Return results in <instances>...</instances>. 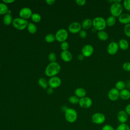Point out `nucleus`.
<instances>
[{
    "mask_svg": "<svg viewBox=\"0 0 130 130\" xmlns=\"http://www.w3.org/2000/svg\"><path fill=\"white\" fill-rule=\"evenodd\" d=\"M61 67L58 62H50L46 67L45 74L49 77L56 76V75L59 73Z\"/></svg>",
    "mask_w": 130,
    "mask_h": 130,
    "instance_id": "nucleus-1",
    "label": "nucleus"
},
{
    "mask_svg": "<svg viewBox=\"0 0 130 130\" xmlns=\"http://www.w3.org/2000/svg\"><path fill=\"white\" fill-rule=\"evenodd\" d=\"M92 26L96 30H103L107 26L106 20L100 16L96 17L92 20Z\"/></svg>",
    "mask_w": 130,
    "mask_h": 130,
    "instance_id": "nucleus-2",
    "label": "nucleus"
},
{
    "mask_svg": "<svg viewBox=\"0 0 130 130\" xmlns=\"http://www.w3.org/2000/svg\"><path fill=\"white\" fill-rule=\"evenodd\" d=\"M64 117L68 122L74 123L78 118V114L74 109L68 108L64 111Z\"/></svg>",
    "mask_w": 130,
    "mask_h": 130,
    "instance_id": "nucleus-3",
    "label": "nucleus"
},
{
    "mask_svg": "<svg viewBox=\"0 0 130 130\" xmlns=\"http://www.w3.org/2000/svg\"><path fill=\"white\" fill-rule=\"evenodd\" d=\"M28 22L27 20L22 19L20 17L15 18L13 19L12 25L15 28L19 30H22L27 28Z\"/></svg>",
    "mask_w": 130,
    "mask_h": 130,
    "instance_id": "nucleus-4",
    "label": "nucleus"
},
{
    "mask_svg": "<svg viewBox=\"0 0 130 130\" xmlns=\"http://www.w3.org/2000/svg\"><path fill=\"white\" fill-rule=\"evenodd\" d=\"M123 7L120 3H113L110 8V12L112 16L118 17L122 14Z\"/></svg>",
    "mask_w": 130,
    "mask_h": 130,
    "instance_id": "nucleus-5",
    "label": "nucleus"
},
{
    "mask_svg": "<svg viewBox=\"0 0 130 130\" xmlns=\"http://www.w3.org/2000/svg\"><path fill=\"white\" fill-rule=\"evenodd\" d=\"M68 32L67 30L64 28H60L58 29L55 35L56 40L60 43L66 41L68 38Z\"/></svg>",
    "mask_w": 130,
    "mask_h": 130,
    "instance_id": "nucleus-6",
    "label": "nucleus"
},
{
    "mask_svg": "<svg viewBox=\"0 0 130 130\" xmlns=\"http://www.w3.org/2000/svg\"><path fill=\"white\" fill-rule=\"evenodd\" d=\"M106 120L105 115L101 112H96L92 114L91 116V121L95 124H101L105 122Z\"/></svg>",
    "mask_w": 130,
    "mask_h": 130,
    "instance_id": "nucleus-7",
    "label": "nucleus"
},
{
    "mask_svg": "<svg viewBox=\"0 0 130 130\" xmlns=\"http://www.w3.org/2000/svg\"><path fill=\"white\" fill-rule=\"evenodd\" d=\"M32 14V11L28 7L22 8L20 10L19 12V17L25 20H27L31 18Z\"/></svg>",
    "mask_w": 130,
    "mask_h": 130,
    "instance_id": "nucleus-8",
    "label": "nucleus"
},
{
    "mask_svg": "<svg viewBox=\"0 0 130 130\" xmlns=\"http://www.w3.org/2000/svg\"><path fill=\"white\" fill-rule=\"evenodd\" d=\"M81 24L76 21L71 23L68 26V30L72 34L79 33L81 30Z\"/></svg>",
    "mask_w": 130,
    "mask_h": 130,
    "instance_id": "nucleus-9",
    "label": "nucleus"
},
{
    "mask_svg": "<svg viewBox=\"0 0 130 130\" xmlns=\"http://www.w3.org/2000/svg\"><path fill=\"white\" fill-rule=\"evenodd\" d=\"M79 105L82 108L87 109L92 106V101L90 98L85 96L80 99Z\"/></svg>",
    "mask_w": 130,
    "mask_h": 130,
    "instance_id": "nucleus-10",
    "label": "nucleus"
},
{
    "mask_svg": "<svg viewBox=\"0 0 130 130\" xmlns=\"http://www.w3.org/2000/svg\"><path fill=\"white\" fill-rule=\"evenodd\" d=\"M48 81V85L49 87L52 88H56L60 86L61 83V79L57 76H54L50 77Z\"/></svg>",
    "mask_w": 130,
    "mask_h": 130,
    "instance_id": "nucleus-11",
    "label": "nucleus"
},
{
    "mask_svg": "<svg viewBox=\"0 0 130 130\" xmlns=\"http://www.w3.org/2000/svg\"><path fill=\"white\" fill-rule=\"evenodd\" d=\"M119 48L118 43L116 42L113 41L108 44L107 51L108 54L110 55H114L118 52Z\"/></svg>",
    "mask_w": 130,
    "mask_h": 130,
    "instance_id": "nucleus-12",
    "label": "nucleus"
},
{
    "mask_svg": "<svg viewBox=\"0 0 130 130\" xmlns=\"http://www.w3.org/2000/svg\"><path fill=\"white\" fill-rule=\"evenodd\" d=\"M94 49L93 46L90 44L84 45L81 50V54L84 57H89L93 54Z\"/></svg>",
    "mask_w": 130,
    "mask_h": 130,
    "instance_id": "nucleus-13",
    "label": "nucleus"
},
{
    "mask_svg": "<svg viewBox=\"0 0 130 130\" xmlns=\"http://www.w3.org/2000/svg\"><path fill=\"white\" fill-rule=\"evenodd\" d=\"M120 91L117 89L116 88H111L108 93V97L109 99L112 101H116L119 98Z\"/></svg>",
    "mask_w": 130,
    "mask_h": 130,
    "instance_id": "nucleus-14",
    "label": "nucleus"
},
{
    "mask_svg": "<svg viewBox=\"0 0 130 130\" xmlns=\"http://www.w3.org/2000/svg\"><path fill=\"white\" fill-rule=\"evenodd\" d=\"M117 118L120 123H125L128 120V114L125 110H120L117 113Z\"/></svg>",
    "mask_w": 130,
    "mask_h": 130,
    "instance_id": "nucleus-15",
    "label": "nucleus"
},
{
    "mask_svg": "<svg viewBox=\"0 0 130 130\" xmlns=\"http://www.w3.org/2000/svg\"><path fill=\"white\" fill-rule=\"evenodd\" d=\"M60 57L63 61L68 62L72 60L73 56L72 53L68 50L62 51L60 53Z\"/></svg>",
    "mask_w": 130,
    "mask_h": 130,
    "instance_id": "nucleus-16",
    "label": "nucleus"
},
{
    "mask_svg": "<svg viewBox=\"0 0 130 130\" xmlns=\"http://www.w3.org/2000/svg\"><path fill=\"white\" fill-rule=\"evenodd\" d=\"M119 21L124 24L130 23V14L127 13H122L118 17Z\"/></svg>",
    "mask_w": 130,
    "mask_h": 130,
    "instance_id": "nucleus-17",
    "label": "nucleus"
},
{
    "mask_svg": "<svg viewBox=\"0 0 130 130\" xmlns=\"http://www.w3.org/2000/svg\"><path fill=\"white\" fill-rule=\"evenodd\" d=\"M92 25V20L90 18L85 19L81 23L82 28L84 30H86L90 28Z\"/></svg>",
    "mask_w": 130,
    "mask_h": 130,
    "instance_id": "nucleus-18",
    "label": "nucleus"
},
{
    "mask_svg": "<svg viewBox=\"0 0 130 130\" xmlns=\"http://www.w3.org/2000/svg\"><path fill=\"white\" fill-rule=\"evenodd\" d=\"M75 94L79 99L82 98L83 97L86 96V91L85 89L82 87H79L75 89Z\"/></svg>",
    "mask_w": 130,
    "mask_h": 130,
    "instance_id": "nucleus-19",
    "label": "nucleus"
},
{
    "mask_svg": "<svg viewBox=\"0 0 130 130\" xmlns=\"http://www.w3.org/2000/svg\"><path fill=\"white\" fill-rule=\"evenodd\" d=\"M119 48L122 50H126L129 47V43L127 41L124 39H120L118 42Z\"/></svg>",
    "mask_w": 130,
    "mask_h": 130,
    "instance_id": "nucleus-20",
    "label": "nucleus"
},
{
    "mask_svg": "<svg viewBox=\"0 0 130 130\" xmlns=\"http://www.w3.org/2000/svg\"><path fill=\"white\" fill-rule=\"evenodd\" d=\"M120 98L123 100H127L130 99V91L127 89H124L120 91Z\"/></svg>",
    "mask_w": 130,
    "mask_h": 130,
    "instance_id": "nucleus-21",
    "label": "nucleus"
},
{
    "mask_svg": "<svg viewBox=\"0 0 130 130\" xmlns=\"http://www.w3.org/2000/svg\"><path fill=\"white\" fill-rule=\"evenodd\" d=\"M13 20V19L12 16L11 15V14H7L5 15L3 17V23L5 25H6L7 26L10 25L11 23L12 24Z\"/></svg>",
    "mask_w": 130,
    "mask_h": 130,
    "instance_id": "nucleus-22",
    "label": "nucleus"
},
{
    "mask_svg": "<svg viewBox=\"0 0 130 130\" xmlns=\"http://www.w3.org/2000/svg\"><path fill=\"white\" fill-rule=\"evenodd\" d=\"M97 36L98 38L102 41H106L109 38L108 33L104 30L98 31L97 33Z\"/></svg>",
    "mask_w": 130,
    "mask_h": 130,
    "instance_id": "nucleus-23",
    "label": "nucleus"
},
{
    "mask_svg": "<svg viewBox=\"0 0 130 130\" xmlns=\"http://www.w3.org/2000/svg\"><path fill=\"white\" fill-rule=\"evenodd\" d=\"M27 29L29 33L31 34H35L37 31V27L34 23L29 22L27 25Z\"/></svg>",
    "mask_w": 130,
    "mask_h": 130,
    "instance_id": "nucleus-24",
    "label": "nucleus"
},
{
    "mask_svg": "<svg viewBox=\"0 0 130 130\" xmlns=\"http://www.w3.org/2000/svg\"><path fill=\"white\" fill-rule=\"evenodd\" d=\"M116 21V17L110 15L108 16L106 20V24L108 26H112L115 24Z\"/></svg>",
    "mask_w": 130,
    "mask_h": 130,
    "instance_id": "nucleus-25",
    "label": "nucleus"
},
{
    "mask_svg": "<svg viewBox=\"0 0 130 130\" xmlns=\"http://www.w3.org/2000/svg\"><path fill=\"white\" fill-rule=\"evenodd\" d=\"M39 85L44 89H47L48 85V81L44 78H40L38 81Z\"/></svg>",
    "mask_w": 130,
    "mask_h": 130,
    "instance_id": "nucleus-26",
    "label": "nucleus"
},
{
    "mask_svg": "<svg viewBox=\"0 0 130 130\" xmlns=\"http://www.w3.org/2000/svg\"><path fill=\"white\" fill-rule=\"evenodd\" d=\"M9 11L7 5L3 2L0 3V15H6L8 14Z\"/></svg>",
    "mask_w": 130,
    "mask_h": 130,
    "instance_id": "nucleus-27",
    "label": "nucleus"
},
{
    "mask_svg": "<svg viewBox=\"0 0 130 130\" xmlns=\"http://www.w3.org/2000/svg\"><path fill=\"white\" fill-rule=\"evenodd\" d=\"M125 86H126L125 83L122 80H119L116 83L115 88H116L119 91H121L125 89Z\"/></svg>",
    "mask_w": 130,
    "mask_h": 130,
    "instance_id": "nucleus-28",
    "label": "nucleus"
},
{
    "mask_svg": "<svg viewBox=\"0 0 130 130\" xmlns=\"http://www.w3.org/2000/svg\"><path fill=\"white\" fill-rule=\"evenodd\" d=\"M56 40L55 36L53 34H48L45 37V41L48 43H52Z\"/></svg>",
    "mask_w": 130,
    "mask_h": 130,
    "instance_id": "nucleus-29",
    "label": "nucleus"
},
{
    "mask_svg": "<svg viewBox=\"0 0 130 130\" xmlns=\"http://www.w3.org/2000/svg\"><path fill=\"white\" fill-rule=\"evenodd\" d=\"M31 19L34 22L38 23L41 21L42 18L41 15L39 14L35 13H32L31 17Z\"/></svg>",
    "mask_w": 130,
    "mask_h": 130,
    "instance_id": "nucleus-30",
    "label": "nucleus"
},
{
    "mask_svg": "<svg viewBox=\"0 0 130 130\" xmlns=\"http://www.w3.org/2000/svg\"><path fill=\"white\" fill-rule=\"evenodd\" d=\"M79 100L80 99L79 98H78L77 96L75 95H72L71 96L69 97V101L71 104H79Z\"/></svg>",
    "mask_w": 130,
    "mask_h": 130,
    "instance_id": "nucleus-31",
    "label": "nucleus"
},
{
    "mask_svg": "<svg viewBox=\"0 0 130 130\" xmlns=\"http://www.w3.org/2000/svg\"><path fill=\"white\" fill-rule=\"evenodd\" d=\"M115 130H130V127L126 123H120L117 126Z\"/></svg>",
    "mask_w": 130,
    "mask_h": 130,
    "instance_id": "nucleus-32",
    "label": "nucleus"
},
{
    "mask_svg": "<svg viewBox=\"0 0 130 130\" xmlns=\"http://www.w3.org/2000/svg\"><path fill=\"white\" fill-rule=\"evenodd\" d=\"M124 34L128 37L130 38V23L125 24L123 28Z\"/></svg>",
    "mask_w": 130,
    "mask_h": 130,
    "instance_id": "nucleus-33",
    "label": "nucleus"
},
{
    "mask_svg": "<svg viewBox=\"0 0 130 130\" xmlns=\"http://www.w3.org/2000/svg\"><path fill=\"white\" fill-rule=\"evenodd\" d=\"M48 58L50 62H56L57 57H56V54L54 52H51L49 54Z\"/></svg>",
    "mask_w": 130,
    "mask_h": 130,
    "instance_id": "nucleus-34",
    "label": "nucleus"
},
{
    "mask_svg": "<svg viewBox=\"0 0 130 130\" xmlns=\"http://www.w3.org/2000/svg\"><path fill=\"white\" fill-rule=\"evenodd\" d=\"M69 48V44L68 42H67V41H64L61 43L60 48L62 50V51L68 50Z\"/></svg>",
    "mask_w": 130,
    "mask_h": 130,
    "instance_id": "nucleus-35",
    "label": "nucleus"
},
{
    "mask_svg": "<svg viewBox=\"0 0 130 130\" xmlns=\"http://www.w3.org/2000/svg\"><path fill=\"white\" fill-rule=\"evenodd\" d=\"M124 8L128 11H130V0H124L123 2Z\"/></svg>",
    "mask_w": 130,
    "mask_h": 130,
    "instance_id": "nucleus-36",
    "label": "nucleus"
},
{
    "mask_svg": "<svg viewBox=\"0 0 130 130\" xmlns=\"http://www.w3.org/2000/svg\"><path fill=\"white\" fill-rule=\"evenodd\" d=\"M123 69L126 72H130V62H125L122 64Z\"/></svg>",
    "mask_w": 130,
    "mask_h": 130,
    "instance_id": "nucleus-37",
    "label": "nucleus"
},
{
    "mask_svg": "<svg viewBox=\"0 0 130 130\" xmlns=\"http://www.w3.org/2000/svg\"><path fill=\"white\" fill-rule=\"evenodd\" d=\"M102 130H115V129L111 125L106 124H105L102 127Z\"/></svg>",
    "mask_w": 130,
    "mask_h": 130,
    "instance_id": "nucleus-38",
    "label": "nucleus"
},
{
    "mask_svg": "<svg viewBox=\"0 0 130 130\" xmlns=\"http://www.w3.org/2000/svg\"><path fill=\"white\" fill-rule=\"evenodd\" d=\"M79 35L80 37V38L84 39L87 37V32L85 31V30L81 29V30L79 32Z\"/></svg>",
    "mask_w": 130,
    "mask_h": 130,
    "instance_id": "nucleus-39",
    "label": "nucleus"
},
{
    "mask_svg": "<svg viewBox=\"0 0 130 130\" xmlns=\"http://www.w3.org/2000/svg\"><path fill=\"white\" fill-rule=\"evenodd\" d=\"M75 2L77 5L79 6H83L86 4V2L85 0H76Z\"/></svg>",
    "mask_w": 130,
    "mask_h": 130,
    "instance_id": "nucleus-40",
    "label": "nucleus"
},
{
    "mask_svg": "<svg viewBox=\"0 0 130 130\" xmlns=\"http://www.w3.org/2000/svg\"><path fill=\"white\" fill-rule=\"evenodd\" d=\"M125 111L128 114V115H130V104L127 105L125 108Z\"/></svg>",
    "mask_w": 130,
    "mask_h": 130,
    "instance_id": "nucleus-41",
    "label": "nucleus"
},
{
    "mask_svg": "<svg viewBox=\"0 0 130 130\" xmlns=\"http://www.w3.org/2000/svg\"><path fill=\"white\" fill-rule=\"evenodd\" d=\"M45 2L48 5H52L55 3V0H46Z\"/></svg>",
    "mask_w": 130,
    "mask_h": 130,
    "instance_id": "nucleus-42",
    "label": "nucleus"
},
{
    "mask_svg": "<svg viewBox=\"0 0 130 130\" xmlns=\"http://www.w3.org/2000/svg\"><path fill=\"white\" fill-rule=\"evenodd\" d=\"M53 92H54V90H53V88H52L49 87L47 89V93L49 95L52 94L53 93Z\"/></svg>",
    "mask_w": 130,
    "mask_h": 130,
    "instance_id": "nucleus-43",
    "label": "nucleus"
},
{
    "mask_svg": "<svg viewBox=\"0 0 130 130\" xmlns=\"http://www.w3.org/2000/svg\"><path fill=\"white\" fill-rule=\"evenodd\" d=\"M15 2L14 0H3L2 2H3L4 3L7 4H12L13 3H14Z\"/></svg>",
    "mask_w": 130,
    "mask_h": 130,
    "instance_id": "nucleus-44",
    "label": "nucleus"
},
{
    "mask_svg": "<svg viewBox=\"0 0 130 130\" xmlns=\"http://www.w3.org/2000/svg\"><path fill=\"white\" fill-rule=\"evenodd\" d=\"M77 58H78V60H82L84 59V56L83 55H82V54H79V55H78Z\"/></svg>",
    "mask_w": 130,
    "mask_h": 130,
    "instance_id": "nucleus-45",
    "label": "nucleus"
},
{
    "mask_svg": "<svg viewBox=\"0 0 130 130\" xmlns=\"http://www.w3.org/2000/svg\"><path fill=\"white\" fill-rule=\"evenodd\" d=\"M0 68H1V63H0Z\"/></svg>",
    "mask_w": 130,
    "mask_h": 130,
    "instance_id": "nucleus-46",
    "label": "nucleus"
},
{
    "mask_svg": "<svg viewBox=\"0 0 130 130\" xmlns=\"http://www.w3.org/2000/svg\"><path fill=\"white\" fill-rule=\"evenodd\" d=\"M0 29H1V26H0Z\"/></svg>",
    "mask_w": 130,
    "mask_h": 130,
    "instance_id": "nucleus-47",
    "label": "nucleus"
},
{
    "mask_svg": "<svg viewBox=\"0 0 130 130\" xmlns=\"http://www.w3.org/2000/svg\"><path fill=\"white\" fill-rule=\"evenodd\" d=\"M129 87H130V86H129Z\"/></svg>",
    "mask_w": 130,
    "mask_h": 130,
    "instance_id": "nucleus-48",
    "label": "nucleus"
}]
</instances>
